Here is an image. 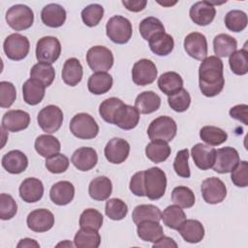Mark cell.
Masks as SVG:
<instances>
[{
	"mask_svg": "<svg viewBox=\"0 0 248 248\" xmlns=\"http://www.w3.org/2000/svg\"><path fill=\"white\" fill-rule=\"evenodd\" d=\"M247 15L240 10H232L225 16V25L232 32H241L247 26Z\"/></svg>",
	"mask_w": 248,
	"mask_h": 248,
	"instance_id": "cell-45",
	"label": "cell"
},
{
	"mask_svg": "<svg viewBox=\"0 0 248 248\" xmlns=\"http://www.w3.org/2000/svg\"><path fill=\"white\" fill-rule=\"evenodd\" d=\"M2 167L12 174L23 172L28 167V158L20 150H11L2 157Z\"/></svg>",
	"mask_w": 248,
	"mask_h": 248,
	"instance_id": "cell-23",
	"label": "cell"
},
{
	"mask_svg": "<svg viewBox=\"0 0 248 248\" xmlns=\"http://www.w3.org/2000/svg\"><path fill=\"white\" fill-rule=\"evenodd\" d=\"M16 98L15 85L10 81L0 82V107L3 108H10Z\"/></svg>",
	"mask_w": 248,
	"mask_h": 248,
	"instance_id": "cell-54",
	"label": "cell"
},
{
	"mask_svg": "<svg viewBox=\"0 0 248 248\" xmlns=\"http://www.w3.org/2000/svg\"><path fill=\"white\" fill-rule=\"evenodd\" d=\"M138 236L147 242H155L164 235L163 227L158 221L146 220L137 225Z\"/></svg>",
	"mask_w": 248,
	"mask_h": 248,
	"instance_id": "cell-34",
	"label": "cell"
},
{
	"mask_svg": "<svg viewBox=\"0 0 248 248\" xmlns=\"http://www.w3.org/2000/svg\"><path fill=\"white\" fill-rule=\"evenodd\" d=\"M70 131L78 139L91 140L97 137L99 126L93 116L86 112H79L71 119Z\"/></svg>",
	"mask_w": 248,
	"mask_h": 248,
	"instance_id": "cell-5",
	"label": "cell"
},
{
	"mask_svg": "<svg viewBox=\"0 0 248 248\" xmlns=\"http://www.w3.org/2000/svg\"><path fill=\"white\" fill-rule=\"evenodd\" d=\"M224 65L217 56L205 57L199 68V86L202 95L214 97L221 93L225 85Z\"/></svg>",
	"mask_w": 248,
	"mask_h": 248,
	"instance_id": "cell-1",
	"label": "cell"
},
{
	"mask_svg": "<svg viewBox=\"0 0 248 248\" xmlns=\"http://www.w3.org/2000/svg\"><path fill=\"white\" fill-rule=\"evenodd\" d=\"M106 33L111 42L124 45L132 38V23L128 18L122 16H113L106 24Z\"/></svg>",
	"mask_w": 248,
	"mask_h": 248,
	"instance_id": "cell-3",
	"label": "cell"
},
{
	"mask_svg": "<svg viewBox=\"0 0 248 248\" xmlns=\"http://www.w3.org/2000/svg\"><path fill=\"white\" fill-rule=\"evenodd\" d=\"M139 30L141 37L144 40L149 41L155 35L165 32V27L159 18L154 16H148L140 21Z\"/></svg>",
	"mask_w": 248,
	"mask_h": 248,
	"instance_id": "cell-44",
	"label": "cell"
},
{
	"mask_svg": "<svg viewBox=\"0 0 248 248\" xmlns=\"http://www.w3.org/2000/svg\"><path fill=\"white\" fill-rule=\"evenodd\" d=\"M113 83L112 77L107 72H97L92 74L87 81L89 92L94 95H102L110 90Z\"/></svg>",
	"mask_w": 248,
	"mask_h": 248,
	"instance_id": "cell-31",
	"label": "cell"
},
{
	"mask_svg": "<svg viewBox=\"0 0 248 248\" xmlns=\"http://www.w3.org/2000/svg\"><path fill=\"white\" fill-rule=\"evenodd\" d=\"M61 76L64 83L67 85H78L81 81L83 76V69L79 60L75 57L68 58L63 65Z\"/></svg>",
	"mask_w": 248,
	"mask_h": 248,
	"instance_id": "cell-28",
	"label": "cell"
},
{
	"mask_svg": "<svg viewBox=\"0 0 248 248\" xmlns=\"http://www.w3.org/2000/svg\"><path fill=\"white\" fill-rule=\"evenodd\" d=\"M140 121V112L136 107L127 105L126 112L120 122L116 125L122 130H132L137 127Z\"/></svg>",
	"mask_w": 248,
	"mask_h": 248,
	"instance_id": "cell-56",
	"label": "cell"
},
{
	"mask_svg": "<svg viewBox=\"0 0 248 248\" xmlns=\"http://www.w3.org/2000/svg\"><path fill=\"white\" fill-rule=\"evenodd\" d=\"M27 227L35 232L49 231L54 225V215L46 208H39L31 211L26 219Z\"/></svg>",
	"mask_w": 248,
	"mask_h": 248,
	"instance_id": "cell-15",
	"label": "cell"
},
{
	"mask_svg": "<svg viewBox=\"0 0 248 248\" xmlns=\"http://www.w3.org/2000/svg\"><path fill=\"white\" fill-rule=\"evenodd\" d=\"M158 3L160 4V5H163V6H171V5H174V4H176V1H174V2H159L158 1Z\"/></svg>",
	"mask_w": 248,
	"mask_h": 248,
	"instance_id": "cell-63",
	"label": "cell"
},
{
	"mask_svg": "<svg viewBox=\"0 0 248 248\" xmlns=\"http://www.w3.org/2000/svg\"><path fill=\"white\" fill-rule=\"evenodd\" d=\"M71 162L78 170L88 171L96 166L98 154L92 147H79L73 153Z\"/></svg>",
	"mask_w": 248,
	"mask_h": 248,
	"instance_id": "cell-22",
	"label": "cell"
},
{
	"mask_svg": "<svg viewBox=\"0 0 248 248\" xmlns=\"http://www.w3.org/2000/svg\"><path fill=\"white\" fill-rule=\"evenodd\" d=\"M75 197V187L67 180L58 181L53 184L49 191L51 202L57 205H66L70 203Z\"/></svg>",
	"mask_w": 248,
	"mask_h": 248,
	"instance_id": "cell-24",
	"label": "cell"
},
{
	"mask_svg": "<svg viewBox=\"0 0 248 248\" xmlns=\"http://www.w3.org/2000/svg\"><path fill=\"white\" fill-rule=\"evenodd\" d=\"M6 21L8 25L16 31L28 29L34 21V13L26 5L16 4L9 8L6 13Z\"/></svg>",
	"mask_w": 248,
	"mask_h": 248,
	"instance_id": "cell-6",
	"label": "cell"
},
{
	"mask_svg": "<svg viewBox=\"0 0 248 248\" xmlns=\"http://www.w3.org/2000/svg\"><path fill=\"white\" fill-rule=\"evenodd\" d=\"M35 149L39 155L47 158L56 153H59L61 149L60 141L57 138L51 135H40L35 140Z\"/></svg>",
	"mask_w": 248,
	"mask_h": 248,
	"instance_id": "cell-32",
	"label": "cell"
},
{
	"mask_svg": "<svg viewBox=\"0 0 248 248\" xmlns=\"http://www.w3.org/2000/svg\"><path fill=\"white\" fill-rule=\"evenodd\" d=\"M17 248H39L40 244L33 238H22L16 245Z\"/></svg>",
	"mask_w": 248,
	"mask_h": 248,
	"instance_id": "cell-61",
	"label": "cell"
},
{
	"mask_svg": "<svg viewBox=\"0 0 248 248\" xmlns=\"http://www.w3.org/2000/svg\"><path fill=\"white\" fill-rule=\"evenodd\" d=\"M236 40L228 34H219L213 40V49L217 57H228L236 50Z\"/></svg>",
	"mask_w": 248,
	"mask_h": 248,
	"instance_id": "cell-38",
	"label": "cell"
},
{
	"mask_svg": "<svg viewBox=\"0 0 248 248\" xmlns=\"http://www.w3.org/2000/svg\"><path fill=\"white\" fill-rule=\"evenodd\" d=\"M112 183L107 176H97L92 179L88 186V193L95 201H106L111 195Z\"/></svg>",
	"mask_w": 248,
	"mask_h": 248,
	"instance_id": "cell-29",
	"label": "cell"
},
{
	"mask_svg": "<svg viewBox=\"0 0 248 248\" xmlns=\"http://www.w3.org/2000/svg\"><path fill=\"white\" fill-rule=\"evenodd\" d=\"M168 104L174 111L183 112L186 111L190 107L191 96L186 89L181 88L179 91L169 96Z\"/></svg>",
	"mask_w": 248,
	"mask_h": 248,
	"instance_id": "cell-50",
	"label": "cell"
},
{
	"mask_svg": "<svg viewBox=\"0 0 248 248\" xmlns=\"http://www.w3.org/2000/svg\"><path fill=\"white\" fill-rule=\"evenodd\" d=\"M37 121L41 129L46 134L55 133L63 123V111L57 106L48 105L39 111Z\"/></svg>",
	"mask_w": 248,
	"mask_h": 248,
	"instance_id": "cell-10",
	"label": "cell"
},
{
	"mask_svg": "<svg viewBox=\"0 0 248 248\" xmlns=\"http://www.w3.org/2000/svg\"><path fill=\"white\" fill-rule=\"evenodd\" d=\"M231 179L237 187H247L248 185V162L240 161L238 165L231 171Z\"/></svg>",
	"mask_w": 248,
	"mask_h": 248,
	"instance_id": "cell-55",
	"label": "cell"
},
{
	"mask_svg": "<svg viewBox=\"0 0 248 248\" xmlns=\"http://www.w3.org/2000/svg\"><path fill=\"white\" fill-rule=\"evenodd\" d=\"M170 147L163 140H151L145 147L146 157L153 163H162L170 155Z\"/></svg>",
	"mask_w": 248,
	"mask_h": 248,
	"instance_id": "cell-37",
	"label": "cell"
},
{
	"mask_svg": "<svg viewBox=\"0 0 248 248\" xmlns=\"http://www.w3.org/2000/svg\"><path fill=\"white\" fill-rule=\"evenodd\" d=\"M148 44L150 50L159 56L169 55L174 46L173 38L166 32L155 35L148 41Z\"/></svg>",
	"mask_w": 248,
	"mask_h": 248,
	"instance_id": "cell-35",
	"label": "cell"
},
{
	"mask_svg": "<svg viewBox=\"0 0 248 248\" xmlns=\"http://www.w3.org/2000/svg\"><path fill=\"white\" fill-rule=\"evenodd\" d=\"M18 191L23 202L28 203L36 202L43 198L44 184L36 177H28L21 182Z\"/></svg>",
	"mask_w": 248,
	"mask_h": 248,
	"instance_id": "cell-21",
	"label": "cell"
},
{
	"mask_svg": "<svg viewBox=\"0 0 248 248\" xmlns=\"http://www.w3.org/2000/svg\"><path fill=\"white\" fill-rule=\"evenodd\" d=\"M157 84L164 94L170 96L183 88V79L178 73L170 71L159 77Z\"/></svg>",
	"mask_w": 248,
	"mask_h": 248,
	"instance_id": "cell-33",
	"label": "cell"
},
{
	"mask_svg": "<svg viewBox=\"0 0 248 248\" xmlns=\"http://www.w3.org/2000/svg\"><path fill=\"white\" fill-rule=\"evenodd\" d=\"M161 106V98L153 91H143L135 100V107L140 113L149 114L156 111Z\"/></svg>",
	"mask_w": 248,
	"mask_h": 248,
	"instance_id": "cell-30",
	"label": "cell"
},
{
	"mask_svg": "<svg viewBox=\"0 0 248 248\" xmlns=\"http://www.w3.org/2000/svg\"><path fill=\"white\" fill-rule=\"evenodd\" d=\"M171 201L181 208H190L195 204L194 192L186 186H177L171 192Z\"/></svg>",
	"mask_w": 248,
	"mask_h": 248,
	"instance_id": "cell-46",
	"label": "cell"
},
{
	"mask_svg": "<svg viewBox=\"0 0 248 248\" xmlns=\"http://www.w3.org/2000/svg\"><path fill=\"white\" fill-rule=\"evenodd\" d=\"M123 6L130 12L138 13L142 10H144L147 1L146 0H123L122 1Z\"/></svg>",
	"mask_w": 248,
	"mask_h": 248,
	"instance_id": "cell-59",
	"label": "cell"
},
{
	"mask_svg": "<svg viewBox=\"0 0 248 248\" xmlns=\"http://www.w3.org/2000/svg\"><path fill=\"white\" fill-rule=\"evenodd\" d=\"M3 49L9 59L19 61L24 59L29 53L30 43L27 37L18 33H13L5 39Z\"/></svg>",
	"mask_w": 248,
	"mask_h": 248,
	"instance_id": "cell-7",
	"label": "cell"
},
{
	"mask_svg": "<svg viewBox=\"0 0 248 248\" xmlns=\"http://www.w3.org/2000/svg\"><path fill=\"white\" fill-rule=\"evenodd\" d=\"M152 247H159V248H163V247H168V248H176L177 247V243L171 238V237H169V236H161L158 240H156L155 242H153V245Z\"/></svg>",
	"mask_w": 248,
	"mask_h": 248,
	"instance_id": "cell-60",
	"label": "cell"
},
{
	"mask_svg": "<svg viewBox=\"0 0 248 248\" xmlns=\"http://www.w3.org/2000/svg\"><path fill=\"white\" fill-rule=\"evenodd\" d=\"M30 124V115L21 109H12L4 113L2 127L9 132H19L26 129Z\"/></svg>",
	"mask_w": 248,
	"mask_h": 248,
	"instance_id": "cell-18",
	"label": "cell"
},
{
	"mask_svg": "<svg viewBox=\"0 0 248 248\" xmlns=\"http://www.w3.org/2000/svg\"><path fill=\"white\" fill-rule=\"evenodd\" d=\"M161 219L168 228L177 230L180 225L186 220V214L180 206L176 204H171L164 209Z\"/></svg>",
	"mask_w": 248,
	"mask_h": 248,
	"instance_id": "cell-40",
	"label": "cell"
},
{
	"mask_svg": "<svg viewBox=\"0 0 248 248\" xmlns=\"http://www.w3.org/2000/svg\"><path fill=\"white\" fill-rule=\"evenodd\" d=\"M46 168L51 173L65 172L70 165L69 158L61 153H56L46 159Z\"/></svg>",
	"mask_w": 248,
	"mask_h": 248,
	"instance_id": "cell-51",
	"label": "cell"
},
{
	"mask_svg": "<svg viewBox=\"0 0 248 248\" xmlns=\"http://www.w3.org/2000/svg\"><path fill=\"white\" fill-rule=\"evenodd\" d=\"M74 244L78 248H97L101 244V235L96 230L80 228L75 234Z\"/></svg>",
	"mask_w": 248,
	"mask_h": 248,
	"instance_id": "cell-36",
	"label": "cell"
},
{
	"mask_svg": "<svg viewBox=\"0 0 248 248\" xmlns=\"http://www.w3.org/2000/svg\"><path fill=\"white\" fill-rule=\"evenodd\" d=\"M86 61L90 69L95 73L107 72L113 65V54L110 49L103 46H95L88 49Z\"/></svg>",
	"mask_w": 248,
	"mask_h": 248,
	"instance_id": "cell-8",
	"label": "cell"
},
{
	"mask_svg": "<svg viewBox=\"0 0 248 248\" xmlns=\"http://www.w3.org/2000/svg\"><path fill=\"white\" fill-rule=\"evenodd\" d=\"M106 159L111 164H121L129 156L130 144L120 138H113L108 140L104 149Z\"/></svg>",
	"mask_w": 248,
	"mask_h": 248,
	"instance_id": "cell-17",
	"label": "cell"
},
{
	"mask_svg": "<svg viewBox=\"0 0 248 248\" xmlns=\"http://www.w3.org/2000/svg\"><path fill=\"white\" fill-rule=\"evenodd\" d=\"M184 49L187 54L196 60L202 61L207 55V41L203 34L192 32L184 39Z\"/></svg>",
	"mask_w": 248,
	"mask_h": 248,
	"instance_id": "cell-16",
	"label": "cell"
},
{
	"mask_svg": "<svg viewBox=\"0 0 248 248\" xmlns=\"http://www.w3.org/2000/svg\"><path fill=\"white\" fill-rule=\"evenodd\" d=\"M104 16V8L100 4H90L81 11V19L88 27H94L100 23Z\"/></svg>",
	"mask_w": 248,
	"mask_h": 248,
	"instance_id": "cell-49",
	"label": "cell"
},
{
	"mask_svg": "<svg viewBox=\"0 0 248 248\" xmlns=\"http://www.w3.org/2000/svg\"><path fill=\"white\" fill-rule=\"evenodd\" d=\"M17 212V204L14 198L2 193L0 195V218L2 220H10L16 216Z\"/></svg>",
	"mask_w": 248,
	"mask_h": 248,
	"instance_id": "cell-53",
	"label": "cell"
},
{
	"mask_svg": "<svg viewBox=\"0 0 248 248\" xmlns=\"http://www.w3.org/2000/svg\"><path fill=\"white\" fill-rule=\"evenodd\" d=\"M230 115L244 125H248V106L245 104L236 105L230 109Z\"/></svg>",
	"mask_w": 248,
	"mask_h": 248,
	"instance_id": "cell-58",
	"label": "cell"
},
{
	"mask_svg": "<svg viewBox=\"0 0 248 248\" xmlns=\"http://www.w3.org/2000/svg\"><path fill=\"white\" fill-rule=\"evenodd\" d=\"M182 238L189 243H199L204 237L202 224L195 219H186L177 229Z\"/></svg>",
	"mask_w": 248,
	"mask_h": 248,
	"instance_id": "cell-26",
	"label": "cell"
},
{
	"mask_svg": "<svg viewBox=\"0 0 248 248\" xmlns=\"http://www.w3.org/2000/svg\"><path fill=\"white\" fill-rule=\"evenodd\" d=\"M59 246H62V247H73V246H75V244H73L69 240H64L63 242H60V243H58L56 245V247H59Z\"/></svg>",
	"mask_w": 248,
	"mask_h": 248,
	"instance_id": "cell-62",
	"label": "cell"
},
{
	"mask_svg": "<svg viewBox=\"0 0 248 248\" xmlns=\"http://www.w3.org/2000/svg\"><path fill=\"white\" fill-rule=\"evenodd\" d=\"M161 217L162 212L160 208L153 204L137 205L132 213V218L136 225L146 220H153L159 222L161 220Z\"/></svg>",
	"mask_w": 248,
	"mask_h": 248,
	"instance_id": "cell-39",
	"label": "cell"
},
{
	"mask_svg": "<svg viewBox=\"0 0 248 248\" xmlns=\"http://www.w3.org/2000/svg\"><path fill=\"white\" fill-rule=\"evenodd\" d=\"M177 126L175 121L167 115H162L154 120L148 126L147 135L151 140H163L169 142L176 136Z\"/></svg>",
	"mask_w": 248,
	"mask_h": 248,
	"instance_id": "cell-4",
	"label": "cell"
},
{
	"mask_svg": "<svg viewBox=\"0 0 248 248\" xmlns=\"http://www.w3.org/2000/svg\"><path fill=\"white\" fill-rule=\"evenodd\" d=\"M191 155L197 168L202 170H209L215 162L216 150L207 144L197 143L192 147Z\"/></svg>",
	"mask_w": 248,
	"mask_h": 248,
	"instance_id": "cell-20",
	"label": "cell"
},
{
	"mask_svg": "<svg viewBox=\"0 0 248 248\" xmlns=\"http://www.w3.org/2000/svg\"><path fill=\"white\" fill-rule=\"evenodd\" d=\"M189 150L187 148L179 150L173 161V170L175 173L183 178H189L191 176V171L189 168Z\"/></svg>",
	"mask_w": 248,
	"mask_h": 248,
	"instance_id": "cell-52",
	"label": "cell"
},
{
	"mask_svg": "<svg viewBox=\"0 0 248 248\" xmlns=\"http://www.w3.org/2000/svg\"><path fill=\"white\" fill-rule=\"evenodd\" d=\"M229 65L232 72L237 76H244L248 73V52L246 47L235 50L229 57Z\"/></svg>",
	"mask_w": 248,
	"mask_h": 248,
	"instance_id": "cell-43",
	"label": "cell"
},
{
	"mask_svg": "<svg viewBox=\"0 0 248 248\" xmlns=\"http://www.w3.org/2000/svg\"><path fill=\"white\" fill-rule=\"evenodd\" d=\"M65 9L55 3L47 4L41 12V19L43 23L51 28H57L62 26L66 20Z\"/></svg>",
	"mask_w": 248,
	"mask_h": 248,
	"instance_id": "cell-25",
	"label": "cell"
},
{
	"mask_svg": "<svg viewBox=\"0 0 248 248\" xmlns=\"http://www.w3.org/2000/svg\"><path fill=\"white\" fill-rule=\"evenodd\" d=\"M61 54V44L53 36L41 38L36 45V58L39 62L52 64Z\"/></svg>",
	"mask_w": 248,
	"mask_h": 248,
	"instance_id": "cell-9",
	"label": "cell"
},
{
	"mask_svg": "<svg viewBox=\"0 0 248 248\" xmlns=\"http://www.w3.org/2000/svg\"><path fill=\"white\" fill-rule=\"evenodd\" d=\"M130 191L138 197H144L145 196V191H144V170H140L136 172L129 184Z\"/></svg>",
	"mask_w": 248,
	"mask_h": 248,
	"instance_id": "cell-57",
	"label": "cell"
},
{
	"mask_svg": "<svg viewBox=\"0 0 248 248\" xmlns=\"http://www.w3.org/2000/svg\"><path fill=\"white\" fill-rule=\"evenodd\" d=\"M103 215L95 208H87L79 216V227L99 231L103 225Z\"/></svg>",
	"mask_w": 248,
	"mask_h": 248,
	"instance_id": "cell-48",
	"label": "cell"
},
{
	"mask_svg": "<svg viewBox=\"0 0 248 248\" xmlns=\"http://www.w3.org/2000/svg\"><path fill=\"white\" fill-rule=\"evenodd\" d=\"M200 138L207 145L217 146L227 140L228 134L223 129L215 126H203L200 131Z\"/></svg>",
	"mask_w": 248,
	"mask_h": 248,
	"instance_id": "cell-42",
	"label": "cell"
},
{
	"mask_svg": "<svg viewBox=\"0 0 248 248\" xmlns=\"http://www.w3.org/2000/svg\"><path fill=\"white\" fill-rule=\"evenodd\" d=\"M166 188L167 176L164 170L158 167L144 170V191L149 200L156 201L161 199L165 195Z\"/></svg>",
	"mask_w": 248,
	"mask_h": 248,
	"instance_id": "cell-2",
	"label": "cell"
},
{
	"mask_svg": "<svg viewBox=\"0 0 248 248\" xmlns=\"http://www.w3.org/2000/svg\"><path fill=\"white\" fill-rule=\"evenodd\" d=\"M105 213L109 219L119 221L126 217L128 213V206L121 199H109L106 202Z\"/></svg>",
	"mask_w": 248,
	"mask_h": 248,
	"instance_id": "cell-47",
	"label": "cell"
},
{
	"mask_svg": "<svg viewBox=\"0 0 248 248\" xmlns=\"http://www.w3.org/2000/svg\"><path fill=\"white\" fill-rule=\"evenodd\" d=\"M30 78L39 80L46 87H48L55 78V70L51 64L39 62L31 68Z\"/></svg>",
	"mask_w": 248,
	"mask_h": 248,
	"instance_id": "cell-41",
	"label": "cell"
},
{
	"mask_svg": "<svg viewBox=\"0 0 248 248\" xmlns=\"http://www.w3.org/2000/svg\"><path fill=\"white\" fill-rule=\"evenodd\" d=\"M202 198L209 204L222 202L227 196V187L218 177L212 176L204 179L201 186Z\"/></svg>",
	"mask_w": 248,
	"mask_h": 248,
	"instance_id": "cell-12",
	"label": "cell"
},
{
	"mask_svg": "<svg viewBox=\"0 0 248 248\" xmlns=\"http://www.w3.org/2000/svg\"><path fill=\"white\" fill-rule=\"evenodd\" d=\"M189 15L194 23L205 26L213 21L216 15V9L209 1H199L192 5Z\"/></svg>",
	"mask_w": 248,
	"mask_h": 248,
	"instance_id": "cell-19",
	"label": "cell"
},
{
	"mask_svg": "<svg viewBox=\"0 0 248 248\" xmlns=\"http://www.w3.org/2000/svg\"><path fill=\"white\" fill-rule=\"evenodd\" d=\"M158 70L154 62L149 59H140L132 69V78L135 84L140 86L149 85L155 81Z\"/></svg>",
	"mask_w": 248,
	"mask_h": 248,
	"instance_id": "cell-13",
	"label": "cell"
},
{
	"mask_svg": "<svg viewBox=\"0 0 248 248\" xmlns=\"http://www.w3.org/2000/svg\"><path fill=\"white\" fill-rule=\"evenodd\" d=\"M46 86L37 79L29 78L22 85L23 101L30 106H36L45 97Z\"/></svg>",
	"mask_w": 248,
	"mask_h": 248,
	"instance_id": "cell-27",
	"label": "cell"
},
{
	"mask_svg": "<svg viewBox=\"0 0 248 248\" xmlns=\"http://www.w3.org/2000/svg\"><path fill=\"white\" fill-rule=\"evenodd\" d=\"M240 162L237 150L231 146H226L216 150L213 170L218 173L231 172Z\"/></svg>",
	"mask_w": 248,
	"mask_h": 248,
	"instance_id": "cell-14",
	"label": "cell"
},
{
	"mask_svg": "<svg viewBox=\"0 0 248 248\" xmlns=\"http://www.w3.org/2000/svg\"><path fill=\"white\" fill-rule=\"evenodd\" d=\"M127 105L116 97H110L104 100L99 107L101 117L109 124L117 125L126 112Z\"/></svg>",
	"mask_w": 248,
	"mask_h": 248,
	"instance_id": "cell-11",
	"label": "cell"
}]
</instances>
